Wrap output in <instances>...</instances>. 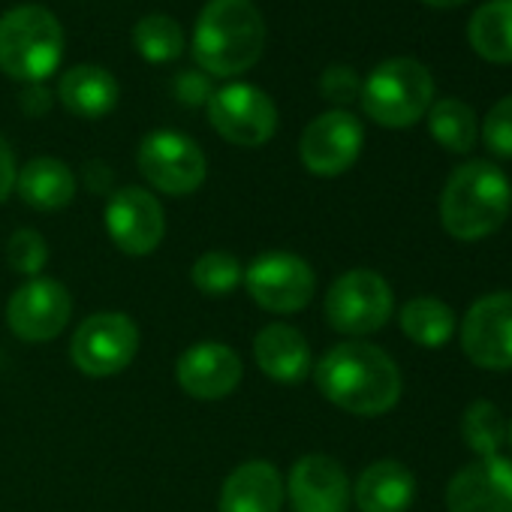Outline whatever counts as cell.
I'll return each instance as SVG.
<instances>
[{"label": "cell", "instance_id": "1", "mask_svg": "<svg viewBox=\"0 0 512 512\" xmlns=\"http://www.w3.org/2000/svg\"><path fill=\"white\" fill-rule=\"evenodd\" d=\"M317 389L353 416H383L401 398V371L380 347L344 341L317 362Z\"/></svg>", "mask_w": 512, "mask_h": 512}, {"label": "cell", "instance_id": "2", "mask_svg": "<svg viewBox=\"0 0 512 512\" xmlns=\"http://www.w3.org/2000/svg\"><path fill=\"white\" fill-rule=\"evenodd\" d=\"M266 22L250 0H208L196 19L193 58L208 76L232 79L263 58Z\"/></svg>", "mask_w": 512, "mask_h": 512}, {"label": "cell", "instance_id": "3", "mask_svg": "<svg viewBox=\"0 0 512 512\" xmlns=\"http://www.w3.org/2000/svg\"><path fill=\"white\" fill-rule=\"evenodd\" d=\"M512 211V184L488 160L458 166L440 196V223L458 241H476L503 226Z\"/></svg>", "mask_w": 512, "mask_h": 512}, {"label": "cell", "instance_id": "4", "mask_svg": "<svg viewBox=\"0 0 512 512\" xmlns=\"http://www.w3.org/2000/svg\"><path fill=\"white\" fill-rule=\"evenodd\" d=\"M64 55V31L46 7H16L0 16V70L7 76L40 85Z\"/></svg>", "mask_w": 512, "mask_h": 512}, {"label": "cell", "instance_id": "5", "mask_svg": "<svg viewBox=\"0 0 512 512\" xmlns=\"http://www.w3.org/2000/svg\"><path fill=\"white\" fill-rule=\"evenodd\" d=\"M362 106L380 127L416 124L434 100V79L416 58H389L362 85Z\"/></svg>", "mask_w": 512, "mask_h": 512}, {"label": "cell", "instance_id": "6", "mask_svg": "<svg viewBox=\"0 0 512 512\" xmlns=\"http://www.w3.org/2000/svg\"><path fill=\"white\" fill-rule=\"evenodd\" d=\"M392 287L371 269L341 275L326 293V320L344 335H371L392 317Z\"/></svg>", "mask_w": 512, "mask_h": 512}, {"label": "cell", "instance_id": "7", "mask_svg": "<svg viewBox=\"0 0 512 512\" xmlns=\"http://www.w3.org/2000/svg\"><path fill=\"white\" fill-rule=\"evenodd\" d=\"M244 287L260 308L272 314H296L314 299L317 278L302 256L272 250L256 256L244 269Z\"/></svg>", "mask_w": 512, "mask_h": 512}, {"label": "cell", "instance_id": "8", "mask_svg": "<svg viewBox=\"0 0 512 512\" xmlns=\"http://www.w3.org/2000/svg\"><path fill=\"white\" fill-rule=\"evenodd\" d=\"M211 127L232 145L256 148L266 145L278 130V109L269 94L256 85L232 82L211 94L208 100Z\"/></svg>", "mask_w": 512, "mask_h": 512}, {"label": "cell", "instance_id": "9", "mask_svg": "<svg viewBox=\"0 0 512 512\" xmlns=\"http://www.w3.org/2000/svg\"><path fill=\"white\" fill-rule=\"evenodd\" d=\"M139 350V329L127 314H94L88 317L70 344L73 365L88 377H112L124 371Z\"/></svg>", "mask_w": 512, "mask_h": 512}, {"label": "cell", "instance_id": "10", "mask_svg": "<svg viewBox=\"0 0 512 512\" xmlns=\"http://www.w3.org/2000/svg\"><path fill=\"white\" fill-rule=\"evenodd\" d=\"M139 172L157 190L187 196L205 181V154L178 130H154L139 145Z\"/></svg>", "mask_w": 512, "mask_h": 512}, {"label": "cell", "instance_id": "11", "mask_svg": "<svg viewBox=\"0 0 512 512\" xmlns=\"http://www.w3.org/2000/svg\"><path fill=\"white\" fill-rule=\"evenodd\" d=\"M461 350L485 371L512 368V293H491L467 308Z\"/></svg>", "mask_w": 512, "mask_h": 512}, {"label": "cell", "instance_id": "12", "mask_svg": "<svg viewBox=\"0 0 512 512\" xmlns=\"http://www.w3.org/2000/svg\"><path fill=\"white\" fill-rule=\"evenodd\" d=\"M73 314V296L61 281L52 278H37L19 287L10 299L7 320L10 329L28 341V344H43L58 338Z\"/></svg>", "mask_w": 512, "mask_h": 512}, {"label": "cell", "instance_id": "13", "mask_svg": "<svg viewBox=\"0 0 512 512\" xmlns=\"http://www.w3.org/2000/svg\"><path fill=\"white\" fill-rule=\"evenodd\" d=\"M362 142H365V130L359 118L344 109H335L314 118L305 127L299 151L308 172L320 178H335L359 160Z\"/></svg>", "mask_w": 512, "mask_h": 512}, {"label": "cell", "instance_id": "14", "mask_svg": "<svg viewBox=\"0 0 512 512\" xmlns=\"http://www.w3.org/2000/svg\"><path fill=\"white\" fill-rule=\"evenodd\" d=\"M106 229L124 253L145 256L163 241V205L142 187H124L106 205Z\"/></svg>", "mask_w": 512, "mask_h": 512}, {"label": "cell", "instance_id": "15", "mask_svg": "<svg viewBox=\"0 0 512 512\" xmlns=\"http://www.w3.org/2000/svg\"><path fill=\"white\" fill-rule=\"evenodd\" d=\"M449 512H512V461L500 455L461 467L446 485Z\"/></svg>", "mask_w": 512, "mask_h": 512}, {"label": "cell", "instance_id": "16", "mask_svg": "<svg viewBox=\"0 0 512 512\" xmlns=\"http://www.w3.org/2000/svg\"><path fill=\"white\" fill-rule=\"evenodd\" d=\"M178 383L187 395L202 401L226 398L241 380V359L232 347L220 341H202L184 350L178 359Z\"/></svg>", "mask_w": 512, "mask_h": 512}, {"label": "cell", "instance_id": "17", "mask_svg": "<svg viewBox=\"0 0 512 512\" xmlns=\"http://www.w3.org/2000/svg\"><path fill=\"white\" fill-rule=\"evenodd\" d=\"M290 500L296 512H347L350 479L329 455H305L290 473Z\"/></svg>", "mask_w": 512, "mask_h": 512}, {"label": "cell", "instance_id": "18", "mask_svg": "<svg viewBox=\"0 0 512 512\" xmlns=\"http://www.w3.org/2000/svg\"><path fill=\"white\" fill-rule=\"evenodd\" d=\"M284 479L269 461H247L220 488V512H281Z\"/></svg>", "mask_w": 512, "mask_h": 512}, {"label": "cell", "instance_id": "19", "mask_svg": "<svg viewBox=\"0 0 512 512\" xmlns=\"http://www.w3.org/2000/svg\"><path fill=\"white\" fill-rule=\"evenodd\" d=\"M253 356L260 371L278 383H299L311 371V347L305 335L287 323H272L256 335Z\"/></svg>", "mask_w": 512, "mask_h": 512}, {"label": "cell", "instance_id": "20", "mask_svg": "<svg viewBox=\"0 0 512 512\" xmlns=\"http://www.w3.org/2000/svg\"><path fill=\"white\" fill-rule=\"evenodd\" d=\"M416 497L413 473L392 458L374 461L356 482V503L362 512H407Z\"/></svg>", "mask_w": 512, "mask_h": 512}, {"label": "cell", "instance_id": "21", "mask_svg": "<svg viewBox=\"0 0 512 512\" xmlns=\"http://www.w3.org/2000/svg\"><path fill=\"white\" fill-rule=\"evenodd\" d=\"M118 82L109 70L94 64H79L61 76L58 97L67 112L79 118H103L118 106Z\"/></svg>", "mask_w": 512, "mask_h": 512}, {"label": "cell", "instance_id": "22", "mask_svg": "<svg viewBox=\"0 0 512 512\" xmlns=\"http://www.w3.org/2000/svg\"><path fill=\"white\" fill-rule=\"evenodd\" d=\"M19 196L37 211H58L76 196V175L58 157H37L22 172H16Z\"/></svg>", "mask_w": 512, "mask_h": 512}, {"label": "cell", "instance_id": "23", "mask_svg": "<svg viewBox=\"0 0 512 512\" xmlns=\"http://www.w3.org/2000/svg\"><path fill=\"white\" fill-rule=\"evenodd\" d=\"M473 52L491 64H512V0H488L467 25Z\"/></svg>", "mask_w": 512, "mask_h": 512}, {"label": "cell", "instance_id": "24", "mask_svg": "<svg viewBox=\"0 0 512 512\" xmlns=\"http://www.w3.org/2000/svg\"><path fill=\"white\" fill-rule=\"evenodd\" d=\"M401 329L419 347H443L452 338L455 314L446 302L419 296L401 308Z\"/></svg>", "mask_w": 512, "mask_h": 512}, {"label": "cell", "instance_id": "25", "mask_svg": "<svg viewBox=\"0 0 512 512\" xmlns=\"http://www.w3.org/2000/svg\"><path fill=\"white\" fill-rule=\"evenodd\" d=\"M428 130L452 154H467L476 145V136H479L473 109L464 100H455V97L431 103V109H428Z\"/></svg>", "mask_w": 512, "mask_h": 512}, {"label": "cell", "instance_id": "26", "mask_svg": "<svg viewBox=\"0 0 512 512\" xmlns=\"http://www.w3.org/2000/svg\"><path fill=\"white\" fill-rule=\"evenodd\" d=\"M133 46L148 64H169L184 52V34L175 19L163 13H151L136 22Z\"/></svg>", "mask_w": 512, "mask_h": 512}, {"label": "cell", "instance_id": "27", "mask_svg": "<svg viewBox=\"0 0 512 512\" xmlns=\"http://www.w3.org/2000/svg\"><path fill=\"white\" fill-rule=\"evenodd\" d=\"M461 434H464L467 449H473L476 455L488 458V455H497V449L503 446V440H506V422H503L500 410L491 401H473L464 410Z\"/></svg>", "mask_w": 512, "mask_h": 512}, {"label": "cell", "instance_id": "28", "mask_svg": "<svg viewBox=\"0 0 512 512\" xmlns=\"http://www.w3.org/2000/svg\"><path fill=\"white\" fill-rule=\"evenodd\" d=\"M190 278L205 296H229L244 281V266L226 250H208L193 263Z\"/></svg>", "mask_w": 512, "mask_h": 512}, {"label": "cell", "instance_id": "29", "mask_svg": "<svg viewBox=\"0 0 512 512\" xmlns=\"http://www.w3.org/2000/svg\"><path fill=\"white\" fill-rule=\"evenodd\" d=\"M7 260L19 275H40L49 260L46 238L37 229H19L7 244Z\"/></svg>", "mask_w": 512, "mask_h": 512}, {"label": "cell", "instance_id": "30", "mask_svg": "<svg viewBox=\"0 0 512 512\" xmlns=\"http://www.w3.org/2000/svg\"><path fill=\"white\" fill-rule=\"evenodd\" d=\"M482 139L491 154L497 157H512V94L497 100L482 124Z\"/></svg>", "mask_w": 512, "mask_h": 512}, {"label": "cell", "instance_id": "31", "mask_svg": "<svg viewBox=\"0 0 512 512\" xmlns=\"http://www.w3.org/2000/svg\"><path fill=\"white\" fill-rule=\"evenodd\" d=\"M320 91L329 103H338V106H347L353 103L359 94H362V82L356 76V70L344 67V64H335L323 73L320 79Z\"/></svg>", "mask_w": 512, "mask_h": 512}, {"label": "cell", "instance_id": "32", "mask_svg": "<svg viewBox=\"0 0 512 512\" xmlns=\"http://www.w3.org/2000/svg\"><path fill=\"white\" fill-rule=\"evenodd\" d=\"M211 82L208 76H199V73H181L175 79V97L187 106H199V103H208L211 100Z\"/></svg>", "mask_w": 512, "mask_h": 512}, {"label": "cell", "instance_id": "33", "mask_svg": "<svg viewBox=\"0 0 512 512\" xmlns=\"http://www.w3.org/2000/svg\"><path fill=\"white\" fill-rule=\"evenodd\" d=\"M13 187H16V157H13V148L7 145V139L0 136V202L10 196Z\"/></svg>", "mask_w": 512, "mask_h": 512}, {"label": "cell", "instance_id": "34", "mask_svg": "<svg viewBox=\"0 0 512 512\" xmlns=\"http://www.w3.org/2000/svg\"><path fill=\"white\" fill-rule=\"evenodd\" d=\"M22 106H25L28 115H43V112L49 109V94H46V88H43V85H31V88L22 94Z\"/></svg>", "mask_w": 512, "mask_h": 512}, {"label": "cell", "instance_id": "35", "mask_svg": "<svg viewBox=\"0 0 512 512\" xmlns=\"http://www.w3.org/2000/svg\"><path fill=\"white\" fill-rule=\"evenodd\" d=\"M425 4H431V7H458V4H464V0H425Z\"/></svg>", "mask_w": 512, "mask_h": 512}, {"label": "cell", "instance_id": "36", "mask_svg": "<svg viewBox=\"0 0 512 512\" xmlns=\"http://www.w3.org/2000/svg\"><path fill=\"white\" fill-rule=\"evenodd\" d=\"M506 437H509V443H512V425H509V431H506Z\"/></svg>", "mask_w": 512, "mask_h": 512}]
</instances>
